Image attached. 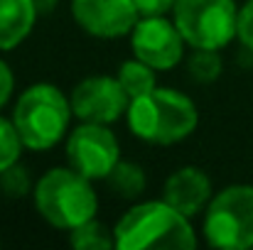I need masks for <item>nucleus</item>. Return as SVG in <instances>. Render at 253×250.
Masks as SVG:
<instances>
[{
    "label": "nucleus",
    "instance_id": "nucleus-22",
    "mask_svg": "<svg viewBox=\"0 0 253 250\" xmlns=\"http://www.w3.org/2000/svg\"><path fill=\"white\" fill-rule=\"evenodd\" d=\"M35 2H37V10L40 12H52V7H54L57 0H35Z\"/></svg>",
    "mask_w": 253,
    "mask_h": 250
},
{
    "label": "nucleus",
    "instance_id": "nucleus-10",
    "mask_svg": "<svg viewBox=\"0 0 253 250\" xmlns=\"http://www.w3.org/2000/svg\"><path fill=\"white\" fill-rule=\"evenodd\" d=\"M72 17L86 35L98 39L126 37L140 20L133 0H72Z\"/></svg>",
    "mask_w": 253,
    "mask_h": 250
},
{
    "label": "nucleus",
    "instance_id": "nucleus-11",
    "mask_svg": "<svg viewBox=\"0 0 253 250\" xmlns=\"http://www.w3.org/2000/svg\"><path fill=\"white\" fill-rule=\"evenodd\" d=\"M211 196H214V191H211L209 174L192 165L174 169L168 177L165 189H163V199L189 218L199 216L209 206Z\"/></svg>",
    "mask_w": 253,
    "mask_h": 250
},
{
    "label": "nucleus",
    "instance_id": "nucleus-16",
    "mask_svg": "<svg viewBox=\"0 0 253 250\" xmlns=\"http://www.w3.org/2000/svg\"><path fill=\"white\" fill-rule=\"evenodd\" d=\"M224 62L219 49H194L187 59V71L197 83H211L221 76Z\"/></svg>",
    "mask_w": 253,
    "mask_h": 250
},
{
    "label": "nucleus",
    "instance_id": "nucleus-14",
    "mask_svg": "<svg viewBox=\"0 0 253 250\" xmlns=\"http://www.w3.org/2000/svg\"><path fill=\"white\" fill-rule=\"evenodd\" d=\"M106 181H108L111 191L121 199H138L145 191V184H148L145 169L135 162H126V160H121L113 167V172L106 177Z\"/></svg>",
    "mask_w": 253,
    "mask_h": 250
},
{
    "label": "nucleus",
    "instance_id": "nucleus-18",
    "mask_svg": "<svg viewBox=\"0 0 253 250\" xmlns=\"http://www.w3.org/2000/svg\"><path fill=\"white\" fill-rule=\"evenodd\" d=\"M25 145L20 140V133L12 123V118H2L0 115V172H5L10 165L20 162V155H22Z\"/></svg>",
    "mask_w": 253,
    "mask_h": 250
},
{
    "label": "nucleus",
    "instance_id": "nucleus-5",
    "mask_svg": "<svg viewBox=\"0 0 253 250\" xmlns=\"http://www.w3.org/2000/svg\"><path fill=\"white\" fill-rule=\"evenodd\" d=\"M204 238L211 248H253V186L229 184L204 209Z\"/></svg>",
    "mask_w": 253,
    "mask_h": 250
},
{
    "label": "nucleus",
    "instance_id": "nucleus-3",
    "mask_svg": "<svg viewBox=\"0 0 253 250\" xmlns=\"http://www.w3.org/2000/svg\"><path fill=\"white\" fill-rule=\"evenodd\" d=\"M37 214L59 231H72L88 218H96L98 196L93 179L84 177L74 167H52L35 181Z\"/></svg>",
    "mask_w": 253,
    "mask_h": 250
},
{
    "label": "nucleus",
    "instance_id": "nucleus-19",
    "mask_svg": "<svg viewBox=\"0 0 253 250\" xmlns=\"http://www.w3.org/2000/svg\"><path fill=\"white\" fill-rule=\"evenodd\" d=\"M236 39L253 54V0H246L239 7V27H236Z\"/></svg>",
    "mask_w": 253,
    "mask_h": 250
},
{
    "label": "nucleus",
    "instance_id": "nucleus-6",
    "mask_svg": "<svg viewBox=\"0 0 253 250\" xmlns=\"http://www.w3.org/2000/svg\"><path fill=\"white\" fill-rule=\"evenodd\" d=\"M172 20L192 49H224L236 39V0H174Z\"/></svg>",
    "mask_w": 253,
    "mask_h": 250
},
{
    "label": "nucleus",
    "instance_id": "nucleus-15",
    "mask_svg": "<svg viewBox=\"0 0 253 250\" xmlns=\"http://www.w3.org/2000/svg\"><path fill=\"white\" fill-rule=\"evenodd\" d=\"M69 243L77 250H113L116 236L113 228H108L98 218H88L82 226L69 231Z\"/></svg>",
    "mask_w": 253,
    "mask_h": 250
},
{
    "label": "nucleus",
    "instance_id": "nucleus-8",
    "mask_svg": "<svg viewBox=\"0 0 253 250\" xmlns=\"http://www.w3.org/2000/svg\"><path fill=\"white\" fill-rule=\"evenodd\" d=\"M130 49L133 57L153 67L155 71H169L174 69L184 57V37L177 30L174 20H168L165 15L155 17H140L133 27Z\"/></svg>",
    "mask_w": 253,
    "mask_h": 250
},
{
    "label": "nucleus",
    "instance_id": "nucleus-7",
    "mask_svg": "<svg viewBox=\"0 0 253 250\" xmlns=\"http://www.w3.org/2000/svg\"><path fill=\"white\" fill-rule=\"evenodd\" d=\"M69 167L88 179H106L121 162V145L113 130L103 123H82L67 138Z\"/></svg>",
    "mask_w": 253,
    "mask_h": 250
},
{
    "label": "nucleus",
    "instance_id": "nucleus-4",
    "mask_svg": "<svg viewBox=\"0 0 253 250\" xmlns=\"http://www.w3.org/2000/svg\"><path fill=\"white\" fill-rule=\"evenodd\" d=\"M72 118V101L54 83L27 86L12 110V123L20 133V140L32 152H44L59 145Z\"/></svg>",
    "mask_w": 253,
    "mask_h": 250
},
{
    "label": "nucleus",
    "instance_id": "nucleus-13",
    "mask_svg": "<svg viewBox=\"0 0 253 250\" xmlns=\"http://www.w3.org/2000/svg\"><path fill=\"white\" fill-rule=\"evenodd\" d=\"M118 81L123 86V91L128 93V98H138V96H145L150 93L155 86H158V71L153 67H148L145 62L140 59H128L118 67Z\"/></svg>",
    "mask_w": 253,
    "mask_h": 250
},
{
    "label": "nucleus",
    "instance_id": "nucleus-20",
    "mask_svg": "<svg viewBox=\"0 0 253 250\" xmlns=\"http://www.w3.org/2000/svg\"><path fill=\"white\" fill-rule=\"evenodd\" d=\"M138 7L140 17H155V15H168L174 7V0H133Z\"/></svg>",
    "mask_w": 253,
    "mask_h": 250
},
{
    "label": "nucleus",
    "instance_id": "nucleus-9",
    "mask_svg": "<svg viewBox=\"0 0 253 250\" xmlns=\"http://www.w3.org/2000/svg\"><path fill=\"white\" fill-rule=\"evenodd\" d=\"M69 101L74 118H79L82 123H103V125L121 120L130 106V98L123 91L118 76H103V74L86 76L84 81H79L72 88Z\"/></svg>",
    "mask_w": 253,
    "mask_h": 250
},
{
    "label": "nucleus",
    "instance_id": "nucleus-21",
    "mask_svg": "<svg viewBox=\"0 0 253 250\" xmlns=\"http://www.w3.org/2000/svg\"><path fill=\"white\" fill-rule=\"evenodd\" d=\"M12 91H15V74H12L10 64H7L5 59H0V110H2L5 103L10 101Z\"/></svg>",
    "mask_w": 253,
    "mask_h": 250
},
{
    "label": "nucleus",
    "instance_id": "nucleus-1",
    "mask_svg": "<svg viewBox=\"0 0 253 250\" xmlns=\"http://www.w3.org/2000/svg\"><path fill=\"white\" fill-rule=\"evenodd\" d=\"M116 250H192L197 236L189 216L177 211L165 199L130 206L113 226Z\"/></svg>",
    "mask_w": 253,
    "mask_h": 250
},
{
    "label": "nucleus",
    "instance_id": "nucleus-12",
    "mask_svg": "<svg viewBox=\"0 0 253 250\" xmlns=\"http://www.w3.org/2000/svg\"><path fill=\"white\" fill-rule=\"evenodd\" d=\"M37 15L35 0H0V52L20 47L30 37Z\"/></svg>",
    "mask_w": 253,
    "mask_h": 250
},
{
    "label": "nucleus",
    "instance_id": "nucleus-17",
    "mask_svg": "<svg viewBox=\"0 0 253 250\" xmlns=\"http://www.w3.org/2000/svg\"><path fill=\"white\" fill-rule=\"evenodd\" d=\"M32 191H35V184H32V177H30L27 167L15 162L5 172H0V194L5 199H25Z\"/></svg>",
    "mask_w": 253,
    "mask_h": 250
},
{
    "label": "nucleus",
    "instance_id": "nucleus-2",
    "mask_svg": "<svg viewBox=\"0 0 253 250\" xmlns=\"http://www.w3.org/2000/svg\"><path fill=\"white\" fill-rule=\"evenodd\" d=\"M126 120L138 140L150 145H174L194 133L199 113L189 96L177 88L155 86L150 93L130 101Z\"/></svg>",
    "mask_w": 253,
    "mask_h": 250
}]
</instances>
